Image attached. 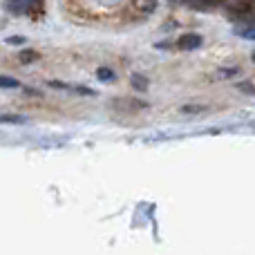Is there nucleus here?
<instances>
[{
    "instance_id": "39448f33",
    "label": "nucleus",
    "mask_w": 255,
    "mask_h": 255,
    "mask_svg": "<svg viewBox=\"0 0 255 255\" xmlns=\"http://www.w3.org/2000/svg\"><path fill=\"white\" fill-rule=\"evenodd\" d=\"M18 58H20L22 63H34L36 58H38V54L31 52V49H25V52H20V56H18Z\"/></svg>"
},
{
    "instance_id": "f03ea898",
    "label": "nucleus",
    "mask_w": 255,
    "mask_h": 255,
    "mask_svg": "<svg viewBox=\"0 0 255 255\" xmlns=\"http://www.w3.org/2000/svg\"><path fill=\"white\" fill-rule=\"evenodd\" d=\"M177 45H179L181 49H197L199 45H202V36L199 34H184Z\"/></svg>"
},
{
    "instance_id": "f257e3e1",
    "label": "nucleus",
    "mask_w": 255,
    "mask_h": 255,
    "mask_svg": "<svg viewBox=\"0 0 255 255\" xmlns=\"http://www.w3.org/2000/svg\"><path fill=\"white\" fill-rule=\"evenodd\" d=\"M7 9L9 11H16V13H22L27 9H31L34 4H38V0H7Z\"/></svg>"
},
{
    "instance_id": "1a4fd4ad",
    "label": "nucleus",
    "mask_w": 255,
    "mask_h": 255,
    "mask_svg": "<svg viewBox=\"0 0 255 255\" xmlns=\"http://www.w3.org/2000/svg\"><path fill=\"white\" fill-rule=\"evenodd\" d=\"M238 34L242 36V38L255 40V27H247V29H238Z\"/></svg>"
},
{
    "instance_id": "7ed1b4c3",
    "label": "nucleus",
    "mask_w": 255,
    "mask_h": 255,
    "mask_svg": "<svg viewBox=\"0 0 255 255\" xmlns=\"http://www.w3.org/2000/svg\"><path fill=\"white\" fill-rule=\"evenodd\" d=\"M134 7L141 9L143 13H152L154 7H157V2H154V0H134Z\"/></svg>"
},
{
    "instance_id": "423d86ee",
    "label": "nucleus",
    "mask_w": 255,
    "mask_h": 255,
    "mask_svg": "<svg viewBox=\"0 0 255 255\" xmlns=\"http://www.w3.org/2000/svg\"><path fill=\"white\" fill-rule=\"evenodd\" d=\"M132 85H134L136 90H141V92H143V90H148V83H145V79H143V76H139V74L132 76Z\"/></svg>"
},
{
    "instance_id": "0eeeda50",
    "label": "nucleus",
    "mask_w": 255,
    "mask_h": 255,
    "mask_svg": "<svg viewBox=\"0 0 255 255\" xmlns=\"http://www.w3.org/2000/svg\"><path fill=\"white\" fill-rule=\"evenodd\" d=\"M18 81L11 79V76H0V88H18Z\"/></svg>"
},
{
    "instance_id": "20e7f679",
    "label": "nucleus",
    "mask_w": 255,
    "mask_h": 255,
    "mask_svg": "<svg viewBox=\"0 0 255 255\" xmlns=\"http://www.w3.org/2000/svg\"><path fill=\"white\" fill-rule=\"evenodd\" d=\"M25 117L18 115H0V124H25Z\"/></svg>"
},
{
    "instance_id": "9d476101",
    "label": "nucleus",
    "mask_w": 255,
    "mask_h": 255,
    "mask_svg": "<svg viewBox=\"0 0 255 255\" xmlns=\"http://www.w3.org/2000/svg\"><path fill=\"white\" fill-rule=\"evenodd\" d=\"M7 43L9 45H22L25 43V38H22V36H11V38H7Z\"/></svg>"
},
{
    "instance_id": "6e6552de",
    "label": "nucleus",
    "mask_w": 255,
    "mask_h": 255,
    "mask_svg": "<svg viewBox=\"0 0 255 255\" xmlns=\"http://www.w3.org/2000/svg\"><path fill=\"white\" fill-rule=\"evenodd\" d=\"M97 76L103 81H112L115 79V74H112V70H108V67H101V70H97Z\"/></svg>"
},
{
    "instance_id": "9b49d317",
    "label": "nucleus",
    "mask_w": 255,
    "mask_h": 255,
    "mask_svg": "<svg viewBox=\"0 0 255 255\" xmlns=\"http://www.w3.org/2000/svg\"><path fill=\"white\" fill-rule=\"evenodd\" d=\"M199 110H204V108H197V106H188V108H184V112H199Z\"/></svg>"
}]
</instances>
